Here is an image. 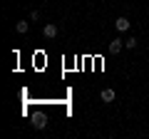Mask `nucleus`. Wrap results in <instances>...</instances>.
I'll use <instances>...</instances> for the list:
<instances>
[{
  "label": "nucleus",
  "instance_id": "1",
  "mask_svg": "<svg viewBox=\"0 0 149 139\" xmlns=\"http://www.w3.org/2000/svg\"><path fill=\"white\" fill-rule=\"evenodd\" d=\"M45 124H47V117H45L42 112H35V114H32V127H35V129H42Z\"/></svg>",
  "mask_w": 149,
  "mask_h": 139
},
{
  "label": "nucleus",
  "instance_id": "2",
  "mask_svg": "<svg viewBox=\"0 0 149 139\" xmlns=\"http://www.w3.org/2000/svg\"><path fill=\"white\" fill-rule=\"evenodd\" d=\"M114 25H117V30H122V32H124V30H129V20H127L124 15H122V17H117V20H114Z\"/></svg>",
  "mask_w": 149,
  "mask_h": 139
},
{
  "label": "nucleus",
  "instance_id": "3",
  "mask_svg": "<svg viewBox=\"0 0 149 139\" xmlns=\"http://www.w3.org/2000/svg\"><path fill=\"white\" fill-rule=\"evenodd\" d=\"M122 45H124V40H117V38H114V42H109V52L117 55L119 50H122Z\"/></svg>",
  "mask_w": 149,
  "mask_h": 139
},
{
  "label": "nucleus",
  "instance_id": "4",
  "mask_svg": "<svg viewBox=\"0 0 149 139\" xmlns=\"http://www.w3.org/2000/svg\"><path fill=\"white\" fill-rule=\"evenodd\" d=\"M102 102H114V90H102Z\"/></svg>",
  "mask_w": 149,
  "mask_h": 139
},
{
  "label": "nucleus",
  "instance_id": "5",
  "mask_svg": "<svg viewBox=\"0 0 149 139\" xmlns=\"http://www.w3.org/2000/svg\"><path fill=\"white\" fill-rule=\"evenodd\" d=\"M45 38H55V35H57V25H45Z\"/></svg>",
  "mask_w": 149,
  "mask_h": 139
},
{
  "label": "nucleus",
  "instance_id": "6",
  "mask_svg": "<svg viewBox=\"0 0 149 139\" xmlns=\"http://www.w3.org/2000/svg\"><path fill=\"white\" fill-rule=\"evenodd\" d=\"M27 27H30V25H27L25 20H20V22H15V30L20 32V35H25V32H27Z\"/></svg>",
  "mask_w": 149,
  "mask_h": 139
},
{
  "label": "nucleus",
  "instance_id": "7",
  "mask_svg": "<svg viewBox=\"0 0 149 139\" xmlns=\"http://www.w3.org/2000/svg\"><path fill=\"white\" fill-rule=\"evenodd\" d=\"M124 45H127V47H132V50H134V47H137V40H134V38H129V40H124Z\"/></svg>",
  "mask_w": 149,
  "mask_h": 139
}]
</instances>
